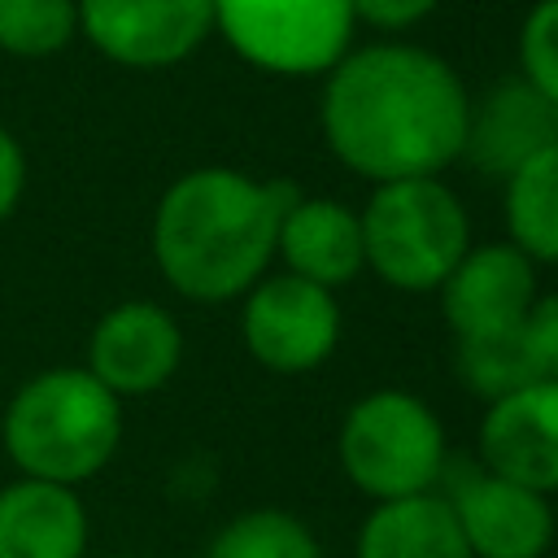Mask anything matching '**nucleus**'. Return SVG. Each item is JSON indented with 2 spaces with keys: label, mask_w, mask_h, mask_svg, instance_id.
Instances as JSON below:
<instances>
[{
  "label": "nucleus",
  "mask_w": 558,
  "mask_h": 558,
  "mask_svg": "<svg viewBox=\"0 0 558 558\" xmlns=\"http://www.w3.org/2000/svg\"><path fill=\"white\" fill-rule=\"evenodd\" d=\"M466 87L418 44L349 48L323 83L318 122L331 157L366 183L440 174L462 157Z\"/></svg>",
  "instance_id": "nucleus-1"
},
{
  "label": "nucleus",
  "mask_w": 558,
  "mask_h": 558,
  "mask_svg": "<svg viewBox=\"0 0 558 558\" xmlns=\"http://www.w3.org/2000/svg\"><path fill=\"white\" fill-rule=\"evenodd\" d=\"M288 179H253L231 166L179 174L153 209V262L161 279L201 305L240 301L275 262L283 209L296 201Z\"/></svg>",
  "instance_id": "nucleus-2"
},
{
  "label": "nucleus",
  "mask_w": 558,
  "mask_h": 558,
  "mask_svg": "<svg viewBox=\"0 0 558 558\" xmlns=\"http://www.w3.org/2000/svg\"><path fill=\"white\" fill-rule=\"evenodd\" d=\"M122 445V401L87 366H48L13 388L0 414V449L17 475L78 488Z\"/></svg>",
  "instance_id": "nucleus-3"
},
{
  "label": "nucleus",
  "mask_w": 558,
  "mask_h": 558,
  "mask_svg": "<svg viewBox=\"0 0 558 558\" xmlns=\"http://www.w3.org/2000/svg\"><path fill=\"white\" fill-rule=\"evenodd\" d=\"M357 218L366 270L397 292H436L475 244L466 205L440 174L375 183Z\"/></svg>",
  "instance_id": "nucleus-4"
},
{
  "label": "nucleus",
  "mask_w": 558,
  "mask_h": 558,
  "mask_svg": "<svg viewBox=\"0 0 558 558\" xmlns=\"http://www.w3.org/2000/svg\"><path fill=\"white\" fill-rule=\"evenodd\" d=\"M336 458L357 493L371 501H397L436 493L449 466V440L440 414L423 397L405 388H375L344 410Z\"/></svg>",
  "instance_id": "nucleus-5"
},
{
  "label": "nucleus",
  "mask_w": 558,
  "mask_h": 558,
  "mask_svg": "<svg viewBox=\"0 0 558 558\" xmlns=\"http://www.w3.org/2000/svg\"><path fill=\"white\" fill-rule=\"evenodd\" d=\"M349 0H214V31L240 61L279 78L327 74L353 39Z\"/></svg>",
  "instance_id": "nucleus-6"
},
{
  "label": "nucleus",
  "mask_w": 558,
  "mask_h": 558,
  "mask_svg": "<svg viewBox=\"0 0 558 558\" xmlns=\"http://www.w3.org/2000/svg\"><path fill=\"white\" fill-rule=\"evenodd\" d=\"M344 331L336 292L296 279L288 270H266L240 296V340L248 357L275 375L318 371Z\"/></svg>",
  "instance_id": "nucleus-7"
},
{
  "label": "nucleus",
  "mask_w": 558,
  "mask_h": 558,
  "mask_svg": "<svg viewBox=\"0 0 558 558\" xmlns=\"http://www.w3.org/2000/svg\"><path fill=\"white\" fill-rule=\"evenodd\" d=\"M440 484L449 488L445 501L462 527L471 558H545L558 519L554 501L536 488H523L480 462H449Z\"/></svg>",
  "instance_id": "nucleus-8"
},
{
  "label": "nucleus",
  "mask_w": 558,
  "mask_h": 558,
  "mask_svg": "<svg viewBox=\"0 0 558 558\" xmlns=\"http://www.w3.org/2000/svg\"><path fill=\"white\" fill-rule=\"evenodd\" d=\"M78 35L126 70H170L214 31V0H74Z\"/></svg>",
  "instance_id": "nucleus-9"
},
{
  "label": "nucleus",
  "mask_w": 558,
  "mask_h": 558,
  "mask_svg": "<svg viewBox=\"0 0 558 558\" xmlns=\"http://www.w3.org/2000/svg\"><path fill=\"white\" fill-rule=\"evenodd\" d=\"M183 362V327L161 301H118L87 331V371L118 397L161 392Z\"/></svg>",
  "instance_id": "nucleus-10"
},
{
  "label": "nucleus",
  "mask_w": 558,
  "mask_h": 558,
  "mask_svg": "<svg viewBox=\"0 0 558 558\" xmlns=\"http://www.w3.org/2000/svg\"><path fill=\"white\" fill-rule=\"evenodd\" d=\"M436 292L453 340L506 336L536 301V262H527L510 240L471 244Z\"/></svg>",
  "instance_id": "nucleus-11"
},
{
  "label": "nucleus",
  "mask_w": 558,
  "mask_h": 558,
  "mask_svg": "<svg viewBox=\"0 0 558 558\" xmlns=\"http://www.w3.org/2000/svg\"><path fill=\"white\" fill-rule=\"evenodd\" d=\"M475 462L536 488L558 493V379L523 384L484 405L475 427Z\"/></svg>",
  "instance_id": "nucleus-12"
},
{
  "label": "nucleus",
  "mask_w": 558,
  "mask_h": 558,
  "mask_svg": "<svg viewBox=\"0 0 558 558\" xmlns=\"http://www.w3.org/2000/svg\"><path fill=\"white\" fill-rule=\"evenodd\" d=\"M558 144V109L523 78L493 83L480 100L466 105V135H462V161L480 174L510 179L523 161Z\"/></svg>",
  "instance_id": "nucleus-13"
},
{
  "label": "nucleus",
  "mask_w": 558,
  "mask_h": 558,
  "mask_svg": "<svg viewBox=\"0 0 558 558\" xmlns=\"http://www.w3.org/2000/svg\"><path fill=\"white\" fill-rule=\"evenodd\" d=\"M275 257L283 262L288 275L340 292L366 270L357 209H349L336 196H296L283 209Z\"/></svg>",
  "instance_id": "nucleus-14"
},
{
  "label": "nucleus",
  "mask_w": 558,
  "mask_h": 558,
  "mask_svg": "<svg viewBox=\"0 0 558 558\" xmlns=\"http://www.w3.org/2000/svg\"><path fill=\"white\" fill-rule=\"evenodd\" d=\"M92 514L78 488L17 475L0 488V558H87Z\"/></svg>",
  "instance_id": "nucleus-15"
},
{
  "label": "nucleus",
  "mask_w": 558,
  "mask_h": 558,
  "mask_svg": "<svg viewBox=\"0 0 558 558\" xmlns=\"http://www.w3.org/2000/svg\"><path fill=\"white\" fill-rule=\"evenodd\" d=\"M353 558H471V549L445 493H414L371 506Z\"/></svg>",
  "instance_id": "nucleus-16"
},
{
  "label": "nucleus",
  "mask_w": 558,
  "mask_h": 558,
  "mask_svg": "<svg viewBox=\"0 0 558 558\" xmlns=\"http://www.w3.org/2000/svg\"><path fill=\"white\" fill-rule=\"evenodd\" d=\"M506 240L527 257L558 266V144L523 161L501 192Z\"/></svg>",
  "instance_id": "nucleus-17"
},
{
  "label": "nucleus",
  "mask_w": 558,
  "mask_h": 558,
  "mask_svg": "<svg viewBox=\"0 0 558 558\" xmlns=\"http://www.w3.org/2000/svg\"><path fill=\"white\" fill-rule=\"evenodd\" d=\"M205 558H323V545L292 510L257 506L227 519L214 532Z\"/></svg>",
  "instance_id": "nucleus-18"
},
{
  "label": "nucleus",
  "mask_w": 558,
  "mask_h": 558,
  "mask_svg": "<svg viewBox=\"0 0 558 558\" xmlns=\"http://www.w3.org/2000/svg\"><path fill=\"white\" fill-rule=\"evenodd\" d=\"M78 35L74 0H0V52L22 61L57 57Z\"/></svg>",
  "instance_id": "nucleus-19"
},
{
  "label": "nucleus",
  "mask_w": 558,
  "mask_h": 558,
  "mask_svg": "<svg viewBox=\"0 0 558 558\" xmlns=\"http://www.w3.org/2000/svg\"><path fill=\"white\" fill-rule=\"evenodd\" d=\"M453 371L466 384V392H475L484 405L523 384H536L519 349V327L488 340H453Z\"/></svg>",
  "instance_id": "nucleus-20"
},
{
  "label": "nucleus",
  "mask_w": 558,
  "mask_h": 558,
  "mask_svg": "<svg viewBox=\"0 0 558 558\" xmlns=\"http://www.w3.org/2000/svg\"><path fill=\"white\" fill-rule=\"evenodd\" d=\"M519 74L558 109V0H536L519 26Z\"/></svg>",
  "instance_id": "nucleus-21"
},
{
  "label": "nucleus",
  "mask_w": 558,
  "mask_h": 558,
  "mask_svg": "<svg viewBox=\"0 0 558 558\" xmlns=\"http://www.w3.org/2000/svg\"><path fill=\"white\" fill-rule=\"evenodd\" d=\"M519 349L527 357L532 379H558V292L532 301L519 323Z\"/></svg>",
  "instance_id": "nucleus-22"
},
{
  "label": "nucleus",
  "mask_w": 558,
  "mask_h": 558,
  "mask_svg": "<svg viewBox=\"0 0 558 558\" xmlns=\"http://www.w3.org/2000/svg\"><path fill=\"white\" fill-rule=\"evenodd\" d=\"M440 0H349L353 17L375 26V31H410L423 17H432Z\"/></svg>",
  "instance_id": "nucleus-23"
},
{
  "label": "nucleus",
  "mask_w": 558,
  "mask_h": 558,
  "mask_svg": "<svg viewBox=\"0 0 558 558\" xmlns=\"http://www.w3.org/2000/svg\"><path fill=\"white\" fill-rule=\"evenodd\" d=\"M22 192H26V153H22L17 135L0 122V222L13 218Z\"/></svg>",
  "instance_id": "nucleus-24"
}]
</instances>
